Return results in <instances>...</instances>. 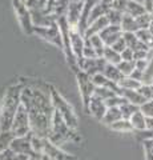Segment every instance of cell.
<instances>
[{
	"instance_id": "cell-52",
	"label": "cell",
	"mask_w": 153,
	"mask_h": 160,
	"mask_svg": "<svg viewBox=\"0 0 153 160\" xmlns=\"http://www.w3.org/2000/svg\"><path fill=\"white\" fill-rule=\"evenodd\" d=\"M22 2H24V3H27V0H22Z\"/></svg>"
},
{
	"instance_id": "cell-2",
	"label": "cell",
	"mask_w": 153,
	"mask_h": 160,
	"mask_svg": "<svg viewBox=\"0 0 153 160\" xmlns=\"http://www.w3.org/2000/svg\"><path fill=\"white\" fill-rule=\"evenodd\" d=\"M49 142L52 144H55L57 147H61L67 143L73 142L75 139H77L76 136V131L72 129L67 126V123L64 122V119L59 115V112L55 111L52 118V127H51V132H49L48 138Z\"/></svg>"
},
{
	"instance_id": "cell-35",
	"label": "cell",
	"mask_w": 153,
	"mask_h": 160,
	"mask_svg": "<svg viewBox=\"0 0 153 160\" xmlns=\"http://www.w3.org/2000/svg\"><path fill=\"white\" fill-rule=\"evenodd\" d=\"M152 13L149 12H145V13H142L141 16H137L136 18V22L137 24H139V28L142 29V28H149L151 26V23H152Z\"/></svg>"
},
{
	"instance_id": "cell-23",
	"label": "cell",
	"mask_w": 153,
	"mask_h": 160,
	"mask_svg": "<svg viewBox=\"0 0 153 160\" xmlns=\"http://www.w3.org/2000/svg\"><path fill=\"white\" fill-rule=\"evenodd\" d=\"M103 59H105V62L108 64H115V66H117L118 63L121 62V53H118L116 49H113L112 47L109 46H107L105 49H104V52H103Z\"/></svg>"
},
{
	"instance_id": "cell-9",
	"label": "cell",
	"mask_w": 153,
	"mask_h": 160,
	"mask_svg": "<svg viewBox=\"0 0 153 160\" xmlns=\"http://www.w3.org/2000/svg\"><path fill=\"white\" fill-rule=\"evenodd\" d=\"M69 42H71V49H72V52L77 60L79 68H80V64L84 60L83 51H84V46H85V38H84V35L79 31V28H71Z\"/></svg>"
},
{
	"instance_id": "cell-42",
	"label": "cell",
	"mask_w": 153,
	"mask_h": 160,
	"mask_svg": "<svg viewBox=\"0 0 153 160\" xmlns=\"http://www.w3.org/2000/svg\"><path fill=\"white\" fill-rule=\"evenodd\" d=\"M113 49H116V51L118 52V53H121L122 51H124V49L127 48V44H125V40H124V38H120V39H118L117 40V42L115 43V44H113V46H111Z\"/></svg>"
},
{
	"instance_id": "cell-43",
	"label": "cell",
	"mask_w": 153,
	"mask_h": 160,
	"mask_svg": "<svg viewBox=\"0 0 153 160\" xmlns=\"http://www.w3.org/2000/svg\"><path fill=\"white\" fill-rule=\"evenodd\" d=\"M121 59L122 60H127V62H135V58H133V51L131 48H125L124 51L121 52Z\"/></svg>"
},
{
	"instance_id": "cell-30",
	"label": "cell",
	"mask_w": 153,
	"mask_h": 160,
	"mask_svg": "<svg viewBox=\"0 0 153 160\" xmlns=\"http://www.w3.org/2000/svg\"><path fill=\"white\" fill-rule=\"evenodd\" d=\"M139 109H140L139 106H135V104L128 103V102L122 103L121 106H120V111H121V113H122V119H128V120L131 119V116H132L133 113L139 111Z\"/></svg>"
},
{
	"instance_id": "cell-20",
	"label": "cell",
	"mask_w": 153,
	"mask_h": 160,
	"mask_svg": "<svg viewBox=\"0 0 153 160\" xmlns=\"http://www.w3.org/2000/svg\"><path fill=\"white\" fill-rule=\"evenodd\" d=\"M69 4H71V0H57V2H55V4H53L52 8H51V13L56 19L67 16Z\"/></svg>"
},
{
	"instance_id": "cell-14",
	"label": "cell",
	"mask_w": 153,
	"mask_h": 160,
	"mask_svg": "<svg viewBox=\"0 0 153 160\" xmlns=\"http://www.w3.org/2000/svg\"><path fill=\"white\" fill-rule=\"evenodd\" d=\"M85 109H87V111L89 112L96 120L101 122L103 118H104V115H105V112H107L108 107H107V104H105L104 100L98 99V98H96V96H92Z\"/></svg>"
},
{
	"instance_id": "cell-17",
	"label": "cell",
	"mask_w": 153,
	"mask_h": 160,
	"mask_svg": "<svg viewBox=\"0 0 153 160\" xmlns=\"http://www.w3.org/2000/svg\"><path fill=\"white\" fill-rule=\"evenodd\" d=\"M120 95L122 98H124L128 103H132V104H135V106H142L146 100L144 99V96L137 91V89H122L121 88V92Z\"/></svg>"
},
{
	"instance_id": "cell-32",
	"label": "cell",
	"mask_w": 153,
	"mask_h": 160,
	"mask_svg": "<svg viewBox=\"0 0 153 160\" xmlns=\"http://www.w3.org/2000/svg\"><path fill=\"white\" fill-rule=\"evenodd\" d=\"M105 16L108 18V20H109V24H112V26H120L121 22H122V16H124V13L117 11V9H111L109 12H108Z\"/></svg>"
},
{
	"instance_id": "cell-36",
	"label": "cell",
	"mask_w": 153,
	"mask_h": 160,
	"mask_svg": "<svg viewBox=\"0 0 153 160\" xmlns=\"http://www.w3.org/2000/svg\"><path fill=\"white\" fill-rule=\"evenodd\" d=\"M142 148H144L145 160H153V138L142 140Z\"/></svg>"
},
{
	"instance_id": "cell-44",
	"label": "cell",
	"mask_w": 153,
	"mask_h": 160,
	"mask_svg": "<svg viewBox=\"0 0 153 160\" xmlns=\"http://www.w3.org/2000/svg\"><path fill=\"white\" fill-rule=\"evenodd\" d=\"M15 155L16 153H15L11 148H8V149H6V151L0 152V160H13Z\"/></svg>"
},
{
	"instance_id": "cell-48",
	"label": "cell",
	"mask_w": 153,
	"mask_h": 160,
	"mask_svg": "<svg viewBox=\"0 0 153 160\" xmlns=\"http://www.w3.org/2000/svg\"><path fill=\"white\" fill-rule=\"evenodd\" d=\"M29 156L28 155H15V158L13 160H28Z\"/></svg>"
},
{
	"instance_id": "cell-25",
	"label": "cell",
	"mask_w": 153,
	"mask_h": 160,
	"mask_svg": "<svg viewBox=\"0 0 153 160\" xmlns=\"http://www.w3.org/2000/svg\"><path fill=\"white\" fill-rule=\"evenodd\" d=\"M109 128L112 131L115 132H118V133H127V132H133V127L131 122L128 119H121L118 122L113 123L112 126H109Z\"/></svg>"
},
{
	"instance_id": "cell-15",
	"label": "cell",
	"mask_w": 153,
	"mask_h": 160,
	"mask_svg": "<svg viewBox=\"0 0 153 160\" xmlns=\"http://www.w3.org/2000/svg\"><path fill=\"white\" fill-rule=\"evenodd\" d=\"M98 35H100V38L103 39V42L105 43V46L111 47L122 36V29L120 26H112V24H109V26L105 29H103Z\"/></svg>"
},
{
	"instance_id": "cell-1",
	"label": "cell",
	"mask_w": 153,
	"mask_h": 160,
	"mask_svg": "<svg viewBox=\"0 0 153 160\" xmlns=\"http://www.w3.org/2000/svg\"><path fill=\"white\" fill-rule=\"evenodd\" d=\"M22 88L23 84H12L3 95L0 103V131H9L12 127L15 115L22 106Z\"/></svg>"
},
{
	"instance_id": "cell-51",
	"label": "cell",
	"mask_w": 153,
	"mask_h": 160,
	"mask_svg": "<svg viewBox=\"0 0 153 160\" xmlns=\"http://www.w3.org/2000/svg\"><path fill=\"white\" fill-rule=\"evenodd\" d=\"M40 156H41V155H40ZM40 156H36V155H35V156H29L28 160H39V158H40Z\"/></svg>"
},
{
	"instance_id": "cell-50",
	"label": "cell",
	"mask_w": 153,
	"mask_h": 160,
	"mask_svg": "<svg viewBox=\"0 0 153 160\" xmlns=\"http://www.w3.org/2000/svg\"><path fill=\"white\" fill-rule=\"evenodd\" d=\"M39 160H51V159H49V156H48V155H45V153H43V155H41V156H40V158H39Z\"/></svg>"
},
{
	"instance_id": "cell-49",
	"label": "cell",
	"mask_w": 153,
	"mask_h": 160,
	"mask_svg": "<svg viewBox=\"0 0 153 160\" xmlns=\"http://www.w3.org/2000/svg\"><path fill=\"white\" fill-rule=\"evenodd\" d=\"M55 2H57V0H48L47 2V11L48 12H51V8H52L53 4H55Z\"/></svg>"
},
{
	"instance_id": "cell-13",
	"label": "cell",
	"mask_w": 153,
	"mask_h": 160,
	"mask_svg": "<svg viewBox=\"0 0 153 160\" xmlns=\"http://www.w3.org/2000/svg\"><path fill=\"white\" fill-rule=\"evenodd\" d=\"M31 12V19L33 27H48L56 23V18L47 9H40V11H29Z\"/></svg>"
},
{
	"instance_id": "cell-28",
	"label": "cell",
	"mask_w": 153,
	"mask_h": 160,
	"mask_svg": "<svg viewBox=\"0 0 153 160\" xmlns=\"http://www.w3.org/2000/svg\"><path fill=\"white\" fill-rule=\"evenodd\" d=\"M136 33V36L137 39L140 40L141 43H144L145 46H148L149 48L153 47V35L151 33V31L148 28H142V29H139Z\"/></svg>"
},
{
	"instance_id": "cell-10",
	"label": "cell",
	"mask_w": 153,
	"mask_h": 160,
	"mask_svg": "<svg viewBox=\"0 0 153 160\" xmlns=\"http://www.w3.org/2000/svg\"><path fill=\"white\" fill-rule=\"evenodd\" d=\"M107 62L103 58H96V59H84L80 64V69L88 73L89 76H93L96 73H103L104 68L107 67Z\"/></svg>"
},
{
	"instance_id": "cell-5",
	"label": "cell",
	"mask_w": 153,
	"mask_h": 160,
	"mask_svg": "<svg viewBox=\"0 0 153 160\" xmlns=\"http://www.w3.org/2000/svg\"><path fill=\"white\" fill-rule=\"evenodd\" d=\"M33 35H36V36L41 38L45 42L51 43L52 46L59 47L60 49H63L64 47L63 38H61L60 29H59V26H57V22L48 27H33Z\"/></svg>"
},
{
	"instance_id": "cell-22",
	"label": "cell",
	"mask_w": 153,
	"mask_h": 160,
	"mask_svg": "<svg viewBox=\"0 0 153 160\" xmlns=\"http://www.w3.org/2000/svg\"><path fill=\"white\" fill-rule=\"evenodd\" d=\"M103 73H104L109 80H112V82H115L117 84L121 82L122 78H124V75L121 73V71L118 69V67L115 66V64H107V67L104 68Z\"/></svg>"
},
{
	"instance_id": "cell-11",
	"label": "cell",
	"mask_w": 153,
	"mask_h": 160,
	"mask_svg": "<svg viewBox=\"0 0 153 160\" xmlns=\"http://www.w3.org/2000/svg\"><path fill=\"white\" fill-rule=\"evenodd\" d=\"M44 153L48 155L51 160H76L73 155L65 152L61 147L52 144L48 139L44 140Z\"/></svg>"
},
{
	"instance_id": "cell-8",
	"label": "cell",
	"mask_w": 153,
	"mask_h": 160,
	"mask_svg": "<svg viewBox=\"0 0 153 160\" xmlns=\"http://www.w3.org/2000/svg\"><path fill=\"white\" fill-rule=\"evenodd\" d=\"M9 148H11L16 155H28V156H35L33 149H32V133L26 135V136L13 138L12 143H11V147Z\"/></svg>"
},
{
	"instance_id": "cell-38",
	"label": "cell",
	"mask_w": 153,
	"mask_h": 160,
	"mask_svg": "<svg viewBox=\"0 0 153 160\" xmlns=\"http://www.w3.org/2000/svg\"><path fill=\"white\" fill-rule=\"evenodd\" d=\"M145 100H153V83L152 84H141V87L137 89Z\"/></svg>"
},
{
	"instance_id": "cell-29",
	"label": "cell",
	"mask_w": 153,
	"mask_h": 160,
	"mask_svg": "<svg viewBox=\"0 0 153 160\" xmlns=\"http://www.w3.org/2000/svg\"><path fill=\"white\" fill-rule=\"evenodd\" d=\"M141 84H142L141 82L135 80L131 76H124L121 82L118 83V86H120V88H122V89H139L141 87Z\"/></svg>"
},
{
	"instance_id": "cell-31",
	"label": "cell",
	"mask_w": 153,
	"mask_h": 160,
	"mask_svg": "<svg viewBox=\"0 0 153 160\" xmlns=\"http://www.w3.org/2000/svg\"><path fill=\"white\" fill-rule=\"evenodd\" d=\"M115 95H117L113 89L111 88H107V87H96L95 88V93H93V96H96L98 99H101V100H108L109 98L112 96H115Z\"/></svg>"
},
{
	"instance_id": "cell-41",
	"label": "cell",
	"mask_w": 153,
	"mask_h": 160,
	"mask_svg": "<svg viewBox=\"0 0 153 160\" xmlns=\"http://www.w3.org/2000/svg\"><path fill=\"white\" fill-rule=\"evenodd\" d=\"M128 2L129 0H113L112 2V8L113 9H117L122 13L127 12V7H128Z\"/></svg>"
},
{
	"instance_id": "cell-6",
	"label": "cell",
	"mask_w": 153,
	"mask_h": 160,
	"mask_svg": "<svg viewBox=\"0 0 153 160\" xmlns=\"http://www.w3.org/2000/svg\"><path fill=\"white\" fill-rule=\"evenodd\" d=\"M12 6L23 31L28 35H33V24L31 19V12H29L27 4L22 2V0H12Z\"/></svg>"
},
{
	"instance_id": "cell-16",
	"label": "cell",
	"mask_w": 153,
	"mask_h": 160,
	"mask_svg": "<svg viewBox=\"0 0 153 160\" xmlns=\"http://www.w3.org/2000/svg\"><path fill=\"white\" fill-rule=\"evenodd\" d=\"M108 26H109V20H108L107 16H101L96 19L93 23H91L89 26H88L85 33H84V38H88L91 36V35H96V33H100L103 29H105Z\"/></svg>"
},
{
	"instance_id": "cell-7",
	"label": "cell",
	"mask_w": 153,
	"mask_h": 160,
	"mask_svg": "<svg viewBox=\"0 0 153 160\" xmlns=\"http://www.w3.org/2000/svg\"><path fill=\"white\" fill-rule=\"evenodd\" d=\"M76 79H77V84H79V89H80V96L83 100V104H84V107L87 108L91 98L93 96V93H95L96 87H95V84H93L89 75L81 71V69L76 72Z\"/></svg>"
},
{
	"instance_id": "cell-39",
	"label": "cell",
	"mask_w": 153,
	"mask_h": 160,
	"mask_svg": "<svg viewBox=\"0 0 153 160\" xmlns=\"http://www.w3.org/2000/svg\"><path fill=\"white\" fill-rule=\"evenodd\" d=\"M127 100L121 96V95H115V96H112L109 98L108 100H105V104H107V107L108 108H111V107H120L122 103H125Z\"/></svg>"
},
{
	"instance_id": "cell-19",
	"label": "cell",
	"mask_w": 153,
	"mask_h": 160,
	"mask_svg": "<svg viewBox=\"0 0 153 160\" xmlns=\"http://www.w3.org/2000/svg\"><path fill=\"white\" fill-rule=\"evenodd\" d=\"M129 122H131L132 127H133V131L140 132V131H145L146 129V118L140 109L132 115Z\"/></svg>"
},
{
	"instance_id": "cell-34",
	"label": "cell",
	"mask_w": 153,
	"mask_h": 160,
	"mask_svg": "<svg viewBox=\"0 0 153 160\" xmlns=\"http://www.w3.org/2000/svg\"><path fill=\"white\" fill-rule=\"evenodd\" d=\"M48 0H27V7L29 11H40V9H47Z\"/></svg>"
},
{
	"instance_id": "cell-4",
	"label": "cell",
	"mask_w": 153,
	"mask_h": 160,
	"mask_svg": "<svg viewBox=\"0 0 153 160\" xmlns=\"http://www.w3.org/2000/svg\"><path fill=\"white\" fill-rule=\"evenodd\" d=\"M11 131L15 135V138L17 136H26V135L31 133V120H29V113L28 109L22 104L19 107L16 115H15Z\"/></svg>"
},
{
	"instance_id": "cell-24",
	"label": "cell",
	"mask_w": 153,
	"mask_h": 160,
	"mask_svg": "<svg viewBox=\"0 0 153 160\" xmlns=\"http://www.w3.org/2000/svg\"><path fill=\"white\" fill-rule=\"evenodd\" d=\"M145 12H146V9L142 6V3H139V2H136V0H129V2H128V7H127L125 13L131 15L133 18H137V16H141V15Z\"/></svg>"
},
{
	"instance_id": "cell-18",
	"label": "cell",
	"mask_w": 153,
	"mask_h": 160,
	"mask_svg": "<svg viewBox=\"0 0 153 160\" xmlns=\"http://www.w3.org/2000/svg\"><path fill=\"white\" fill-rule=\"evenodd\" d=\"M121 119H122V113L120 111V107H111V108L107 109V112L104 115V118H103L101 123L109 127L113 123H116Z\"/></svg>"
},
{
	"instance_id": "cell-37",
	"label": "cell",
	"mask_w": 153,
	"mask_h": 160,
	"mask_svg": "<svg viewBox=\"0 0 153 160\" xmlns=\"http://www.w3.org/2000/svg\"><path fill=\"white\" fill-rule=\"evenodd\" d=\"M83 58L84 59H96V58H100L98 53L96 52V49L93 48L89 42L85 39V46H84V51H83Z\"/></svg>"
},
{
	"instance_id": "cell-12",
	"label": "cell",
	"mask_w": 153,
	"mask_h": 160,
	"mask_svg": "<svg viewBox=\"0 0 153 160\" xmlns=\"http://www.w3.org/2000/svg\"><path fill=\"white\" fill-rule=\"evenodd\" d=\"M83 12H84V2H71L65 16L71 28H79Z\"/></svg>"
},
{
	"instance_id": "cell-40",
	"label": "cell",
	"mask_w": 153,
	"mask_h": 160,
	"mask_svg": "<svg viewBox=\"0 0 153 160\" xmlns=\"http://www.w3.org/2000/svg\"><path fill=\"white\" fill-rule=\"evenodd\" d=\"M140 111L145 115V118H153V100H146L140 106Z\"/></svg>"
},
{
	"instance_id": "cell-45",
	"label": "cell",
	"mask_w": 153,
	"mask_h": 160,
	"mask_svg": "<svg viewBox=\"0 0 153 160\" xmlns=\"http://www.w3.org/2000/svg\"><path fill=\"white\" fill-rule=\"evenodd\" d=\"M142 76H144V72L140 71V69H136V68H135V71L131 73V78H133L135 80H139L141 83H142Z\"/></svg>"
},
{
	"instance_id": "cell-26",
	"label": "cell",
	"mask_w": 153,
	"mask_h": 160,
	"mask_svg": "<svg viewBox=\"0 0 153 160\" xmlns=\"http://www.w3.org/2000/svg\"><path fill=\"white\" fill-rule=\"evenodd\" d=\"M88 42H89V44L96 49V52L98 53V56H103V52H104V49H105V43L103 42V39L100 38V35L96 33V35H91V36H88L85 38Z\"/></svg>"
},
{
	"instance_id": "cell-47",
	"label": "cell",
	"mask_w": 153,
	"mask_h": 160,
	"mask_svg": "<svg viewBox=\"0 0 153 160\" xmlns=\"http://www.w3.org/2000/svg\"><path fill=\"white\" fill-rule=\"evenodd\" d=\"M146 129L153 131V118H146Z\"/></svg>"
},
{
	"instance_id": "cell-33",
	"label": "cell",
	"mask_w": 153,
	"mask_h": 160,
	"mask_svg": "<svg viewBox=\"0 0 153 160\" xmlns=\"http://www.w3.org/2000/svg\"><path fill=\"white\" fill-rule=\"evenodd\" d=\"M117 67L124 76H131V73L135 71V68H136L135 62H127V60H121V62L117 64Z\"/></svg>"
},
{
	"instance_id": "cell-27",
	"label": "cell",
	"mask_w": 153,
	"mask_h": 160,
	"mask_svg": "<svg viewBox=\"0 0 153 160\" xmlns=\"http://www.w3.org/2000/svg\"><path fill=\"white\" fill-rule=\"evenodd\" d=\"M15 138V135L12 133V131H0V152L6 151L11 147V143Z\"/></svg>"
},
{
	"instance_id": "cell-3",
	"label": "cell",
	"mask_w": 153,
	"mask_h": 160,
	"mask_svg": "<svg viewBox=\"0 0 153 160\" xmlns=\"http://www.w3.org/2000/svg\"><path fill=\"white\" fill-rule=\"evenodd\" d=\"M51 99L53 107H55V111L59 112V115L64 119V122L67 123L68 127L76 131L79 128V118L73 107L71 106V103L61 93H59V91H56L53 87H51Z\"/></svg>"
},
{
	"instance_id": "cell-21",
	"label": "cell",
	"mask_w": 153,
	"mask_h": 160,
	"mask_svg": "<svg viewBox=\"0 0 153 160\" xmlns=\"http://www.w3.org/2000/svg\"><path fill=\"white\" fill-rule=\"evenodd\" d=\"M120 27L122 29V32H137L140 29L139 24H137V22H136V18H133L128 13H124Z\"/></svg>"
},
{
	"instance_id": "cell-46",
	"label": "cell",
	"mask_w": 153,
	"mask_h": 160,
	"mask_svg": "<svg viewBox=\"0 0 153 160\" xmlns=\"http://www.w3.org/2000/svg\"><path fill=\"white\" fill-rule=\"evenodd\" d=\"M142 6L145 7L146 12H149V13L153 12V0H142Z\"/></svg>"
}]
</instances>
